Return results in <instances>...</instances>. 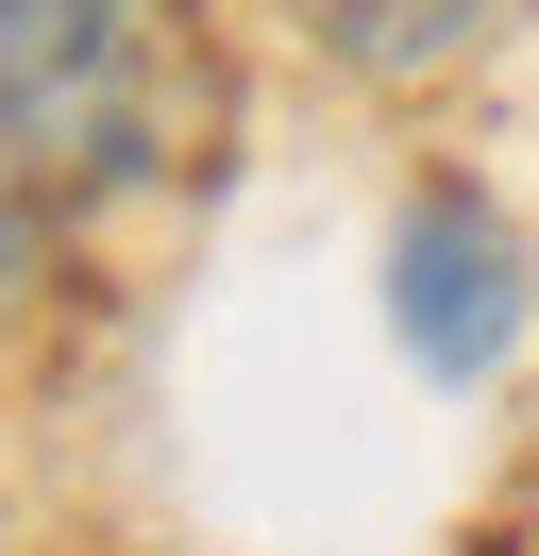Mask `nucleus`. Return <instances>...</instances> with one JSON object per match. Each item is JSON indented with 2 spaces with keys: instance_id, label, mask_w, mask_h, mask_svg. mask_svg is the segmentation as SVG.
Here are the masks:
<instances>
[{
  "instance_id": "1",
  "label": "nucleus",
  "mask_w": 539,
  "mask_h": 556,
  "mask_svg": "<svg viewBox=\"0 0 539 556\" xmlns=\"http://www.w3.org/2000/svg\"><path fill=\"white\" fill-rule=\"evenodd\" d=\"M236 136L220 0H0V186L34 219H118L202 186Z\"/></svg>"
},
{
  "instance_id": "2",
  "label": "nucleus",
  "mask_w": 539,
  "mask_h": 556,
  "mask_svg": "<svg viewBox=\"0 0 539 556\" xmlns=\"http://www.w3.org/2000/svg\"><path fill=\"white\" fill-rule=\"evenodd\" d=\"M388 338L422 388H489L523 354V237L489 186H404L388 219Z\"/></svg>"
},
{
  "instance_id": "3",
  "label": "nucleus",
  "mask_w": 539,
  "mask_h": 556,
  "mask_svg": "<svg viewBox=\"0 0 539 556\" xmlns=\"http://www.w3.org/2000/svg\"><path fill=\"white\" fill-rule=\"evenodd\" d=\"M303 35H321V68L354 85H455L472 51L505 35V0H287Z\"/></svg>"
},
{
  "instance_id": "4",
  "label": "nucleus",
  "mask_w": 539,
  "mask_h": 556,
  "mask_svg": "<svg viewBox=\"0 0 539 556\" xmlns=\"http://www.w3.org/2000/svg\"><path fill=\"white\" fill-rule=\"evenodd\" d=\"M0 219H34V203H17V186H0Z\"/></svg>"
}]
</instances>
